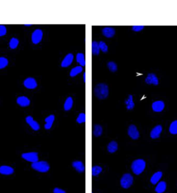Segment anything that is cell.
Listing matches in <instances>:
<instances>
[{
    "label": "cell",
    "instance_id": "6da1fadb",
    "mask_svg": "<svg viewBox=\"0 0 177 193\" xmlns=\"http://www.w3.org/2000/svg\"><path fill=\"white\" fill-rule=\"evenodd\" d=\"M95 96L101 100L106 98L109 95L108 86L105 84H98L94 88Z\"/></svg>",
    "mask_w": 177,
    "mask_h": 193
},
{
    "label": "cell",
    "instance_id": "7a4b0ae2",
    "mask_svg": "<svg viewBox=\"0 0 177 193\" xmlns=\"http://www.w3.org/2000/svg\"><path fill=\"white\" fill-rule=\"evenodd\" d=\"M146 168V162L143 159H137L134 161L131 165V169L134 174L139 175L143 172Z\"/></svg>",
    "mask_w": 177,
    "mask_h": 193
},
{
    "label": "cell",
    "instance_id": "3957f363",
    "mask_svg": "<svg viewBox=\"0 0 177 193\" xmlns=\"http://www.w3.org/2000/svg\"><path fill=\"white\" fill-rule=\"evenodd\" d=\"M31 167L34 170L42 173L47 172L48 171H49L50 169L49 164L45 161H38L36 163H32Z\"/></svg>",
    "mask_w": 177,
    "mask_h": 193
},
{
    "label": "cell",
    "instance_id": "277c9868",
    "mask_svg": "<svg viewBox=\"0 0 177 193\" xmlns=\"http://www.w3.org/2000/svg\"><path fill=\"white\" fill-rule=\"evenodd\" d=\"M133 183V177L129 173L124 174L121 179V185L124 189H128Z\"/></svg>",
    "mask_w": 177,
    "mask_h": 193
},
{
    "label": "cell",
    "instance_id": "5b68a950",
    "mask_svg": "<svg viewBox=\"0 0 177 193\" xmlns=\"http://www.w3.org/2000/svg\"><path fill=\"white\" fill-rule=\"evenodd\" d=\"M22 158L27 161L32 163H36L39 161L38 154L35 152L24 153L22 155Z\"/></svg>",
    "mask_w": 177,
    "mask_h": 193
},
{
    "label": "cell",
    "instance_id": "8992f818",
    "mask_svg": "<svg viewBox=\"0 0 177 193\" xmlns=\"http://www.w3.org/2000/svg\"><path fill=\"white\" fill-rule=\"evenodd\" d=\"M43 33L41 30H36L32 34V41L35 44H37L42 41Z\"/></svg>",
    "mask_w": 177,
    "mask_h": 193
},
{
    "label": "cell",
    "instance_id": "52a82bcc",
    "mask_svg": "<svg viewBox=\"0 0 177 193\" xmlns=\"http://www.w3.org/2000/svg\"><path fill=\"white\" fill-rule=\"evenodd\" d=\"M128 134L132 139H138L139 137V133L135 126L134 125H130L128 129Z\"/></svg>",
    "mask_w": 177,
    "mask_h": 193
},
{
    "label": "cell",
    "instance_id": "ba28073f",
    "mask_svg": "<svg viewBox=\"0 0 177 193\" xmlns=\"http://www.w3.org/2000/svg\"><path fill=\"white\" fill-rule=\"evenodd\" d=\"M24 85L28 89H34L38 86L36 80L31 77L27 78L26 80H24Z\"/></svg>",
    "mask_w": 177,
    "mask_h": 193
},
{
    "label": "cell",
    "instance_id": "9c48e42d",
    "mask_svg": "<svg viewBox=\"0 0 177 193\" xmlns=\"http://www.w3.org/2000/svg\"><path fill=\"white\" fill-rule=\"evenodd\" d=\"M162 128L161 125H157L155 126L152 130L151 132V137L152 139H157L160 136V134L162 132Z\"/></svg>",
    "mask_w": 177,
    "mask_h": 193
},
{
    "label": "cell",
    "instance_id": "30bf717a",
    "mask_svg": "<svg viewBox=\"0 0 177 193\" xmlns=\"http://www.w3.org/2000/svg\"><path fill=\"white\" fill-rule=\"evenodd\" d=\"M27 123L30 126L31 128L35 131H38L40 129V125L36 121H34L32 117L28 116L26 118Z\"/></svg>",
    "mask_w": 177,
    "mask_h": 193
},
{
    "label": "cell",
    "instance_id": "8fae6325",
    "mask_svg": "<svg viewBox=\"0 0 177 193\" xmlns=\"http://www.w3.org/2000/svg\"><path fill=\"white\" fill-rule=\"evenodd\" d=\"M146 84H154V85H158V80L157 76L155 74L151 73L149 74L147 76V78L146 79Z\"/></svg>",
    "mask_w": 177,
    "mask_h": 193
},
{
    "label": "cell",
    "instance_id": "7c38bea8",
    "mask_svg": "<svg viewBox=\"0 0 177 193\" xmlns=\"http://www.w3.org/2000/svg\"><path fill=\"white\" fill-rule=\"evenodd\" d=\"M74 59V56L72 53H69L65 57L64 59L62 61L61 63V66L63 68H66L69 66L73 61Z\"/></svg>",
    "mask_w": 177,
    "mask_h": 193
},
{
    "label": "cell",
    "instance_id": "4fadbf2b",
    "mask_svg": "<svg viewBox=\"0 0 177 193\" xmlns=\"http://www.w3.org/2000/svg\"><path fill=\"white\" fill-rule=\"evenodd\" d=\"M152 109L156 112H161L164 109L165 104L162 101H156L152 104Z\"/></svg>",
    "mask_w": 177,
    "mask_h": 193
},
{
    "label": "cell",
    "instance_id": "5bb4252c",
    "mask_svg": "<svg viewBox=\"0 0 177 193\" xmlns=\"http://www.w3.org/2000/svg\"><path fill=\"white\" fill-rule=\"evenodd\" d=\"M102 34L104 35L106 38H112L114 36V35H115L116 31L115 30L112 28V27H105L102 29Z\"/></svg>",
    "mask_w": 177,
    "mask_h": 193
},
{
    "label": "cell",
    "instance_id": "9a60e30c",
    "mask_svg": "<svg viewBox=\"0 0 177 193\" xmlns=\"http://www.w3.org/2000/svg\"><path fill=\"white\" fill-rule=\"evenodd\" d=\"M14 172L12 167L8 165H2L0 167V173L4 175H10Z\"/></svg>",
    "mask_w": 177,
    "mask_h": 193
},
{
    "label": "cell",
    "instance_id": "2e32d148",
    "mask_svg": "<svg viewBox=\"0 0 177 193\" xmlns=\"http://www.w3.org/2000/svg\"><path fill=\"white\" fill-rule=\"evenodd\" d=\"M17 102L20 106L25 107L30 104V100L26 96H20L17 100Z\"/></svg>",
    "mask_w": 177,
    "mask_h": 193
},
{
    "label": "cell",
    "instance_id": "e0dca14e",
    "mask_svg": "<svg viewBox=\"0 0 177 193\" xmlns=\"http://www.w3.org/2000/svg\"><path fill=\"white\" fill-rule=\"evenodd\" d=\"M72 166L76 171L79 173H82L85 170V167L82 161H76L72 163Z\"/></svg>",
    "mask_w": 177,
    "mask_h": 193
},
{
    "label": "cell",
    "instance_id": "ac0fdd59",
    "mask_svg": "<svg viewBox=\"0 0 177 193\" xmlns=\"http://www.w3.org/2000/svg\"><path fill=\"white\" fill-rule=\"evenodd\" d=\"M54 115H50L48 117L45 118V121L46 122L45 126V129L46 130H49L50 129L53 125V122L54 121Z\"/></svg>",
    "mask_w": 177,
    "mask_h": 193
},
{
    "label": "cell",
    "instance_id": "d6986e66",
    "mask_svg": "<svg viewBox=\"0 0 177 193\" xmlns=\"http://www.w3.org/2000/svg\"><path fill=\"white\" fill-rule=\"evenodd\" d=\"M166 189V184L165 182H160L156 186L155 191L157 193H164Z\"/></svg>",
    "mask_w": 177,
    "mask_h": 193
},
{
    "label": "cell",
    "instance_id": "ffe728a7",
    "mask_svg": "<svg viewBox=\"0 0 177 193\" xmlns=\"http://www.w3.org/2000/svg\"><path fill=\"white\" fill-rule=\"evenodd\" d=\"M162 173L161 172H157L156 173H155V174H153L151 177V183L153 185L156 184L159 181V180L161 179V178L162 177Z\"/></svg>",
    "mask_w": 177,
    "mask_h": 193
},
{
    "label": "cell",
    "instance_id": "44dd1931",
    "mask_svg": "<svg viewBox=\"0 0 177 193\" xmlns=\"http://www.w3.org/2000/svg\"><path fill=\"white\" fill-rule=\"evenodd\" d=\"M126 108L128 110H131L134 108L135 104L133 102V98L132 95H129L128 98L125 101Z\"/></svg>",
    "mask_w": 177,
    "mask_h": 193
},
{
    "label": "cell",
    "instance_id": "7402d4cb",
    "mask_svg": "<svg viewBox=\"0 0 177 193\" xmlns=\"http://www.w3.org/2000/svg\"><path fill=\"white\" fill-rule=\"evenodd\" d=\"M108 150L110 153H114L118 150V144L115 141H112L108 146Z\"/></svg>",
    "mask_w": 177,
    "mask_h": 193
},
{
    "label": "cell",
    "instance_id": "603a6c76",
    "mask_svg": "<svg viewBox=\"0 0 177 193\" xmlns=\"http://www.w3.org/2000/svg\"><path fill=\"white\" fill-rule=\"evenodd\" d=\"M92 52L94 55H98L100 53V48L98 42H94L92 43Z\"/></svg>",
    "mask_w": 177,
    "mask_h": 193
},
{
    "label": "cell",
    "instance_id": "cb8c5ba5",
    "mask_svg": "<svg viewBox=\"0 0 177 193\" xmlns=\"http://www.w3.org/2000/svg\"><path fill=\"white\" fill-rule=\"evenodd\" d=\"M73 104V100L71 97H68L65 101L64 104V109L65 110L68 111L72 109Z\"/></svg>",
    "mask_w": 177,
    "mask_h": 193
},
{
    "label": "cell",
    "instance_id": "d4e9b609",
    "mask_svg": "<svg viewBox=\"0 0 177 193\" xmlns=\"http://www.w3.org/2000/svg\"><path fill=\"white\" fill-rule=\"evenodd\" d=\"M82 70H83V68L81 66H76V68L72 69L70 75L72 77L75 76H77L79 73L82 72Z\"/></svg>",
    "mask_w": 177,
    "mask_h": 193
},
{
    "label": "cell",
    "instance_id": "484cf974",
    "mask_svg": "<svg viewBox=\"0 0 177 193\" xmlns=\"http://www.w3.org/2000/svg\"><path fill=\"white\" fill-rule=\"evenodd\" d=\"M102 133V128L100 125H94V134L95 136L98 137L101 136Z\"/></svg>",
    "mask_w": 177,
    "mask_h": 193
},
{
    "label": "cell",
    "instance_id": "4316f807",
    "mask_svg": "<svg viewBox=\"0 0 177 193\" xmlns=\"http://www.w3.org/2000/svg\"><path fill=\"white\" fill-rule=\"evenodd\" d=\"M76 61L79 64L82 66H85L86 62L84 60V56L83 53H79L76 55Z\"/></svg>",
    "mask_w": 177,
    "mask_h": 193
},
{
    "label": "cell",
    "instance_id": "83f0119b",
    "mask_svg": "<svg viewBox=\"0 0 177 193\" xmlns=\"http://www.w3.org/2000/svg\"><path fill=\"white\" fill-rule=\"evenodd\" d=\"M170 133L172 134H177V120L173 121L169 128Z\"/></svg>",
    "mask_w": 177,
    "mask_h": 193
},
{
    "label": "cell",
    "instance_id": "f1b7e54d",
    "mask_svg": "<svg viewBox=\"0 0 177 193\" xmlns=\"http://www.w3.org/2000/svg\"><path fill=\"white\" fill-rule=\"evenodd\" d=\"M18 44H19V40L16 38H12L10 41L9 46L11 49H15L17 48Z\"/></svg>",
    "mask_w": 177,
    "mask_h": 193
},
{
    "label": "cell",
    "instance_id": "f546056e",
    "mask_svg": "<svg viewBox=\"0 0 177 193\" xmlns=\"http://www.w3.org/2000/svg\"><path fill=\"white\" fill-rule=\"evenodd\" d=\"M101 167H99V166H94L92 168V174L94 176H96L100 174L101 172Z\"/></svg>",
    "mask_w": 177,
    "mask_h": 193
},
{
    "label": "cell",
    "instance_id": "4dcf8cb0",
    "mask_svg": "<svg viewBox=\"0 0 177 193\" xmlns=\"http://www.w3.org/2000/svg\"><path fill=\"white\" fill-rule=\"evenodd\" d=\"M108 67L112 72H116L117 70V65L114 62H109L108 63Z\"/></svg>",
    "mask_w": 177,
    "mask_h": 193
},
{
    "label": "cell",
    "instance_id": "1f68e13d",
    "mask_svg": "<svg viewBox=\"0 0 177 193\" xmlns=\"http://www.w3.org/2000/svg\"><path fill=\"white\" fill-rule=\"evenodd\" d=\"M8 59L5 57H0V69H4L8 65Z\"/></svg>",
    "mask_w": 177,
    "mask_h": 193
},
{
    "label": "cell",
    "instance_id": "d6a6232c",
    "mask_svg": "<svg viewBox=\"0 0 177 193\" xmlns=\"http://www.w3.org/2000/svg\"><path fill=\"white\" fill-rule=\"evenodd\" d=\"M98 46H99V48L100 50H101L102 52H108V47L107 45L105 43L102 41L99 42L98 43Z\"/></svg>",
    "mask_w": 177,
    "mask_h": 193
},
{
    "label": "cell",
    "instance_id": "836d02e7",
    "mask_svg": "<svg viewBox=\"0 0 177 193\" xmlns=\"http://www.w3.org/2000/svg\"><path fill=\"white\" fill-rule=\"evenodd\" d=\"M76 121L79 124H82V123H83V122H86V115H85V114L83 113L80 114L79 116L78 117L77 119H76Z\"/></svg>",
    "mask_w": 177,
    "mask_h": 193
},
{
    "label": "cell",
    "instance_id": "e575fe53",
    "mask_svg": "<svg viewBox=\"0 0 177 193\" xmlns=\"http://www.w3.org/2000/svg\"><path fill=\"white\" fill-rule=\"evenodd\" d=\"M6 28L5 26L0 25V36H4L6 34Z\"/></svg>",
    "mask_w": 177,
    "mask_h": 193
},
{
    "label": "cell",
    "instance_id": "d590c367",
    "mask_svg": "<svg viewBox=\"0 0 177 193\" xmlns=\"http://www.w3.org/2000/svg\"><path fill=\"white\" fill-rule=\"evenodd\" d=\"M144 27L143 26H134L132 27V30L136 32H138L142 30Z\"/></svg>",
    "mask_w": 177,
    "mask_h": 193
},
{
    "label": "cell",
    "instance_id": "8d00e7d4",
    "mask_svg": "<svg viewBox=\"0 0 177 193\" xmlns=\"http://www.w3.org/2000/svg\"><path fill=\"white\" fill-rule=\"evenodd\" d=\"M53 193H66V191L60 189L59 188H55L53 190Z\"/></svg>",
    "mask_w": 177,
    "mask_h": 193
},
{
    "label": "cell",
    "instance_id": "74e56055",
    "mask_svg": "<svg viewBox=\"0 0 177 193\" xmlns=\"http://www.w3.org/2000/svg\"><path fill=\"white\" fill-rule=\"evenodd\" d=\"M83 80H84V82L85 83L86 82V72H84L83 74Z\"/></svg>",
    "mask_w": 177,
    "mask_h": 193
},
{
    "label": "cell",
    "instance_id": "f35d334b",
    "mask_svg": "<svg viewBox=\"0 0 177 193\" xmlns=\"http://www.w3.org/2000/svg\"><path fill=\"white\" fill-rule=\"evenodd\" d=\"M24 26H32V24H24Z\"/></svg>",
    "mask_w": 177,
    "mask_h": 193
}]
</instances>
